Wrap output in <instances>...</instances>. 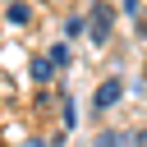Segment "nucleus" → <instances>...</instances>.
I'll list each match as a JSON object with an SVG mask.
<instances>
[{"label":"nucleus","mask_w":147,"mask_h":147,"mask_svg":"<svg viewBox=\"0 0 147 147\" xmlns=\"http://www.w3.org/2000/svg\"><path fill=\"white\" fill-rule=\"evenodd\" d=\"M110 23H115L110 5H96V9L87 14V41H92V46H106V41H110Z\"/></svg>","instance_id":"f257e3e1"},{"label":"nucleus","mask_w":147,"mask_h":147,"mask_svg":"<svg viewBox=\"0 0 147 147\" xmlns=\"http://www.w3.org/2000/svg\"><path fill=\"white\" fill-rule=\"evenodd\" d=\"M119 96H124V83H119V78H106V83L96 87V96H92V106H96V110H110V106H115Z\"/></svg>","instance_id":"f03ea898"},{"label":"nucleus","mask_w":147,"mask_h":147,"mask_svg":"<svg viewBox=\"0 0 147 147\" xmlns=\"http://www.w3.org/2000/svg\"><path fill=\"white\" fill-rule=\"evenodd\" d=\"M32 78H37V83H51V78H55V60H51V55H37V60H32Z\"/></svg>","instance_id":"7ed1b4c3"},{"label":"nucleus","mask_w":147,"mask_h":147,"mask_svg":"<svg viewBox=\"0 0 147 147\" xmlns=\"http://www.w3.org/2000/svg\"><path fill=\"white\" fill-rule=\"evenodd\" d=\"M119 142H129L119 129H106V133H96V138H92V147H119Z\"/></svg>","instance_id":"20e7f679"},{"label":"nucleus","mask_w":147,"mask_h":147,"mask_svg":"<svg viewBox=\"0 0 147 147\" xmlns=\"http://www.w3.org/2000/svg\"><path fill=\"white\" fill-rule=\"evenodd\" d=\"M28 18H32V9H28V5H18V0H14V5H9V23H28Z\"/></svg>","instance_id":"39448f33"},{"label":"nucleus","mask_w":147,"mask_h":147,"mask_svg":"<svg viewBox=\"0 0 147 147\" xmlns=\"http://www.w3.org/2000/svg\"><path fill=\"white\" fill-rule=\"evenodd\" d=\"M51 60L64 69V64H69V46H64V41H60V46H51Z\"/></svg>","instance_id":"423d86ee"}]
</instances>
